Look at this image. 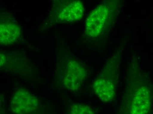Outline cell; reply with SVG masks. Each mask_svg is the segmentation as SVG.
<instances>
[{
    "mask_svg": "<svg viewBox=\"0 0 153 114\" xmlns=\"http://www.w3.org/2000/svg\"><path fill=\"white\" fill-rule=\"evenodd\" d=\"M111 13V9L106 4H102L92 10L86 20V34L92 38L99 36L108 26Z\"/></svg>",
    "mask_w": 153,
    "mask_h": 114,
    "instance_id": "1",
    "label": "cell"
},
{
    "mask_svg": "<svg viewBox=\"0 0 153 114\" xmlns=\"http://www.w3.org/2000/svg\"><path fill=\"white\" fill-rule=\"evenodd\" d=\"M87 77V71L84 66L75 60L68 62L63 75L62 82L71 91L80 89Z\"/></svg>",
    "mask_w": 153,
    "mask_h": 114,
    "instance_id": "2",
    "label": "cell"
},
{
    "mask_svg": "<svg viewBox=\"0 0 153 114\" xmlns=\"http://www.w3.org/2000/svg\"><path fill=\"white\" fill-rule=\"evenodd\" d=\"M39 105L37 97L23 89L18 90L12 99L11 108L15 114H29L36 112Z\"/></svg>",
    "mask_w": 153,
    "mask_h": 114,
    "instance_id": "3",
    "label": "cell"
},
{
    "mask_svg": "<svg viewBox=\"0 0 153 114\" xmlns=\"http://www.w3.org/2000/svg\"><path fill=\"white\" fill-rule=\"evenodd\" d=\"M21 30L19 25L14 19L7 16H2L0 23V42L8 45L16 41L20 38Z\"/></svg>",
    "mask_w": 153,
    "mask_h": 114,
    "instance_id": "4",
    "label": "cell"
},
{
    "mask_svg": "<svg viewBox=\"0 0 153 114\" xmlns=\"http://www.w3.org/2000/svg\"><path fill=\"white\" fill-rule=\"evenodd\" d=\"M94 91L100 100L107 103L112 101L115 93L114 82L110 77L102 75L96 79L93 85Z\"/></svg>",
    "mask_w": 153,
    "mask_h": 114,
    "instance_id": "5",
    "label": "cell"
},
{
    "mask_svg": "<svg viewBox=\"0 0 153 114\" xmlns=\"http://www.w3.org/2000/svg\"><path fill=\"white\" fill-rule=\"evenodd\" d=\"M151 106V97L147 88L143 87L136 91L131 106L130 114H146Z\"/></svg>",
    "mask_w": 153,
    "mask_h": 114,
    "instance_id": "6",
    "label": "cell"
},
{
    "mask_svg": "<svg viewBox=\"0 0 153 114\" xmlns=\"http://www.w3.org/2000/svg\"><path fill=\"white\" fill-rule=\"evenodd\" d=\"M85 7L81 1H74L62 8L59 17L60 19L68 23L80 20L84 14Z\"/></svg>",
    "mask_w": 153,
    "mask_h": 114,
    "instance_id": "7",
    "label": "cell"
},
{
    "mask_svg": "<svg viewBox=\"0 0 153 114\" xmlns=\"http://www.w3.org/2000/svg\"><path fill=\"white\" fill-rule=\"evenodd\" d=\"M70 114H94L91 106L85 104H74L69 109Z\"/></svg>",
    "mask_w": 153,
    "mask_h": 114,
    "instance_id": "8",
    "label": "cell"
}]
</instances>
